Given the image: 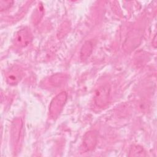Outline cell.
<instances>
[{
  "mask_svg": "<svg viewBox=\"0 0 157 157\" xmlns=\"http://www.w3.org/2000/svg\"><path fill=\"white\" fill-rule=\"evenodd\" d=\"M67 98L66 92L63 91L53 98L49 105V113L53 119L56 118L61 112Z\"/></svg>",
  "mask_w": 157,
  "mask_h": 157,
  "instance_id": "6da1fadb",
  "label": "cell"
},
{
  "mask_svg": "<svg viewBox=\"0 0 157 157\" xmlns=\"http://www.w3.org/2000/svg\"><path fill=\"white\" fill-rule=\"evenodd\" d=\"M110 88L109 85H104L99 86L95 91L94 101L97 107L103 108L105 107L109 101Z\"/></svg>",
  "mask_w": 157,
  "mask_h": 157,
  "instance_id": "7a4b0ae2",
  "label": "cell"
},
{
  "mask_svg": "<svg viewBox=\"0 0 157 157\" xmlns=\"http://www.w3.org/2000/svg\"><path fill=\"white\" fill-rule=\"evenodd\" d=\"M32 40L31 32L26 28L20 29L18 31L15 36L16 44L21 47L27 46Z\"/></svg>",
  "mask_w": 157,
  "mask_h": 157,
  "instance_id": "3957f363",
  "label": "cell"
},
{
  "mask_svg": "<svg viewBox=\"0 0 157 157\" xmlns=\"http://www.w3.org/2000/svg\"><path fill=\"white\" fill-rule=\"evenodd\" d=\"M98 140L97 133L93 131L87 132L83 139V147L85 151H90L94 148Z\"/></svg>",
  "mask_w": 157,
  "mask_h": 157,
  "instance_id": "277c9868",
  "label": "cell"
},
{
  "mask_svg": "<svg viewBox=\"0 0 157 157\" xmlns=\"http://www.w3.org/2000/svg\"><path fill=\"white\" fill-rule=\"evenodd\" d=\"M22 126L23 123L20 118H17L12 123V139L13 140V143L15 145H17L18 144L20 136H21V132L22 129Z\"/></svg>",
  "mask_w": 157,
  "mask_h": 157,
  "instance_id": "5b68a950",
  "label": "cell"
},
{
  "mask_svg": "<svg viewBox=\"0 0 157 157\" xmlns=\"http://www.w3.org/2000/svg\"><path fill=\"white\" fill-rule=\"evenodd\" d=\"M67 76L64 74H56L52 75L48 80V83L53 87H57L63 85L67 80Z\"/></svg>",
  "mask_w": 157,
  "mask_h": 157,
  "instance_id": "8992f818",
  "label": "cell"
},
{
  "mask_svg": "<svg viewBox=\"0 0 157 157\" xmlns=\"http://www.w3.org/2000/svg\"><path fill=\"white\" fill-rule=\"evenodd\" d=\"M93 51V45L90 41H86L81 48L80 55L82 60L86 59L91 54Z\"/></svg>",
  "mask_w": 157,
  "mask_h": 157,
  "instance_id": "52a82bcc",
  "label": "cell"
},
{
  "mask_svg": "<svg viewBox=\"0 0 157 157\" xmlns=\"http://www.w3.org/2000/svg\"><path fill=\"white\" fill-rule=\"evenodd\" d=\"M6 79L10 85L17 84L21 80V74L17 69H12L7 74Z\"/></svg>",
  "mask_w": 157,
  "mask_h": 157,
  "instance_id": "ba28073f",
  "label": "cell"
},
{
  "mask_svg": "<svg viewBox=\"0 0 157 157\" xmlns=\"http://www.w3.org/2000/svg\"><path fill=\"white\" fill-rule=\"evenodd\" d=\"M145 152L144 148L139 145L132 146L129 151V156H144Z\"/></svg>",
  "mask_w": 157,
  "mask_h": 157,
  "instance_id": "9c48e42d",
  "label": "cell"
},
{
  "mask_svg": "<svg viewBox=\"0 0 157 157\" xmlns=\"http://www.w3.org/2000/svg\"><path fill=\"white\" fill-rule=\"evenodd\" d=\"M13 1H0V9L1 11L8 9L12 4Z\"/></svg>",
  "mask_w": 157,
  "mask_h": 157,
  "instance_id": "30bf717a",
  "label": "cell"
}]
</instances>
